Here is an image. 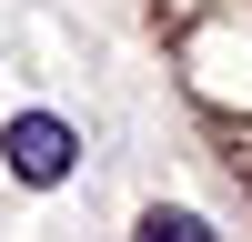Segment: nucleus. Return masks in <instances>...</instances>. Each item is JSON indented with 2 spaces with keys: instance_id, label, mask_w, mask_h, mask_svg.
Instances as JSON below:
<instances>
[{
  "instance_id": "nucleus-1",
  "label": "nucleus",
  "mask_w": 252,
  "mask_h": 242,
  "mask_svg": "<svg viewBox=\"0 0 252 242\" xmlns=\"http://www.w3.org/2000/svg\"><path fill=\"white\" fill-rule=\"evenodd\" d=\"M0 151H10V172H20V182H61L81 141H71V121H51V111H20L10 131H0Z\"/></svg>"
},
{
  "instance_id": "nucleus-2",
  "label": "nucleus",
  "mask_w": 252,
  "mask_h": 242,
  "mask_svg": "<svg viewBox=\"0 0 252 242\" xmlns=\"http://www.w3.org/2000/svg\"><path fill=\"white\" fill-rule=\"evenodd\" d=\"M131 242H212V232H202L192 212H141V232H131Z\"/></svg>"
}]
</instances>
